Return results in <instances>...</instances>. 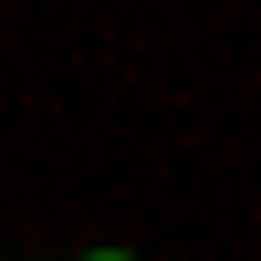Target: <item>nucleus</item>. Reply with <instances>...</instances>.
Listing matches in <instances>:
<instances>
[{
  "mask_svg": "<svg viewBox=\"0 0 261 261\" xmlns=\"http://www.w3.org/2000/svg\"><path fill=\"white\" fill-rule=\"evenodd\" d=\"M84 261H125V251H84Z\"/></svg>",
  "mask_w": 261,
  "mask_h": 261,
  "instance_id": "1",
  "label": "nucleus"
}]
</instances>
